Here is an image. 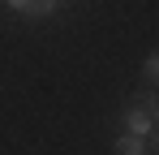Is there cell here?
<instances>
[{"instance_id": "obj_1", "label": "cell", "mask_w": 159, "mask_h": 155, "mask_svg": "<svg viewBox=\"0 0 159 155\" xmlns=\"http://www.w3.org/2000/svg\"><path fill=\"white\" fill-rule=\"evenodd\" d=\"M125 129L138 134V138H155V129H159V95L142 91V95L125 108Z\"/></svg>"}, {"instance_id": "obj_2", "label": "cell", "mask_w": 159, "mask_h": 155, "mask_svg": "<svg viewBox=\"0 0 159 155\" xmlns=\"http://www.w3.org/2000/svg\"><path fill=\"white\" fill-rule=\"evenodd\" d=\"M112 151H116V155H146V138H138V134H120Z\"/></svg>"}, {"instance_id": "obj_3", "label": "cell", "mask_w": 159, "mask_h": 155, "mask_svg": "<svg viewBox=\"0 0 159 155\" xmlns=\"http://www.w3.org/2000/svg\"><path fill=\"white\" fill-rule=\"evenodd\" d=\"M142 73H146V82H159V52H151V56H146Z\"/></svg>"}, {"instance_id": "obj_4", "label": "cell", "mask_w": 159, "mask_h": 155, "mask_svg": "<svg viewBox=\"0 0 159 155\" xmlns=\"http://www.w3.org/2000/svg\"><path fill=\"white\" fill-rule=\"evenodd\" d=\"M4 4H9V9H17V13H26V4H30V0H4Z\"/></svg>"}, {"instance_id": "obj_5", "label": "cell", "mask_w": 159, "mask_h": 155, "mask_svg": "<svg viewBox=\"0 0 159 155\" xmlns=\"http://www.w3.org/2000/svg\"><path fill=\"white\" fill-rule=\"evenodd\" d=\"M155 147H159V129H155Z\"/></svg>"}]
</instances>
